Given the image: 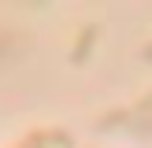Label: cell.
I'll return each instance as SVG.
<instances>
[{"label": "cell", "instance_id": "cell-1", "mask_svg": "<svg viewBox=\"0 0 152 148\" xmlns=\"http://www.w3.org/2000/svg\"><path fill=\"white\" fill-rule=\"evenodd\" d=\"M30 148H74V144H45L41 141V144H30Z\"/></svg>", "mask_w": 152, "mask_h": 148}]
</instances>
